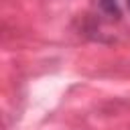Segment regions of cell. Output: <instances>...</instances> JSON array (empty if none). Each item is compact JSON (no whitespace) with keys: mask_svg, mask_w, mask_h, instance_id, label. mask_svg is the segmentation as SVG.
<instances>
[{"mask_svg":"<svg viewBox=\"0 0 130 130\" xmlns=\"http://www.w3.org/2000/svg\"><path fill=\"white\" fill-rule=\"evenodd\" d=\"M126 4H128V10H130V0H126Z\"/></svg>","mask_w":130,"mask_h":130,"instance_id":"2","label":"cell"},{"mask_svg":"<svg viewBox=\"0 0 130 130\" xmlns=\"http://www.w3.org/2000/svg\"><path fill=\"white\" fill-rule=\"evenodd\" d=\"M98 6H100V10L108 16V18H114V20H118L120 18V6H118V0H98Z\"/></svg>","mask_w":130,"mask_h":130,"instance_id":"1","label":"cell"}]
</instances>
